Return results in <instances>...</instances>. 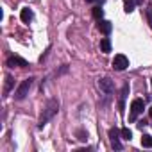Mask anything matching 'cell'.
Segmentation results:
<instances>
[{
  "mask_svg": "<svg viewBox=\"0 0 152 152\" xmlns=\"http://www.w3.org/2000/svg\"><path fill=\"white\" fill-rule=\"evenodd\" d=\"M150 116H152V107H150Z\"/></svg>",
  "mask_w": 152,
  "mask_h": 152,
  "instance_id": "19",
  "label": "cell"
},
{
  "mask_svg": "<svg viewBox=\"0 0 152 152\" xmlns=\"http://www.w3.org/2000/svg\"><path fill=\"white\" fill-rule=\"evenodd\" d=\"M141 2H143V0H136V4H141Z\"/></svg>",
  "mask_w": 152,
  "mask_h": 152,
  "instance_id": "17",
  "label": "cell"
},
{
  "mask_svg": "<svg viewBox=\"0 0 152 152\" xmlns=\"http://www.w3.org/2000/svg\"><path fill=\"white\" fill-rule=\"evenodd\" d=\"M93 16H95L97 20H102V16H104V9H100V7H93Z\"/></svg>",
  "mask_w": 152,
  "mask_h": 152,
  "instance_id": "14",
  "label": "cell"
},
{
  "mask_svg": "<svg viewBox=\"0 0 152 152\" xmlns=\"http://www.w3.org/2000/svg\"><path fill=\"white\" fill-rule=\"evenodd\" d=\"M7 66H11V68H15V66H18V68H25V66H29V63H27L23 57L11 56V57H7Z\"/></svg>",
  "mask_w": 152,
  "mask_h": 152,
  "instance_id": "6",
  "label": "cell"
},
{
  "mask_svg": "<svg viewBox=\"0 0 152 152\" xmlns=\"http://www.w3.org/2000/svg\"><path fill=\"white\" fill-rule=\"evenodd\" d=\"M31 86H32V79H25V81H22V84H20L18 90L15 91V99H16V100H23V99L29 95Z\"/></svg>",
  "mask_w": 152,
  "mask_h": 152,
  "instance_id": "2",
  "label": "cell"
},
{
  "mask_svg": "<svg viewBox=\"0 0 152 152\" xmlns=\"http://www.w3.org/2000/svg\"><path fill=\"white\" fill-rule=\"evenodd\" d=\"M99 86H100V90H102L104 93H107V95H111V93H113V90H115L113 81H111V79H107V77L100 79V81H99Z\"/></svg>",
  "mask_w": 152,
  "mask_h": 152,
  "instance_id": "7",
  "label": "cell"
},
{
  "mask_svg": "<svg viewBox=\"0 0 152 152\" xmlns=\"http://www.w3.org/2000/svg\"><path fill=\"white\" fill-rule=\"evenodd\" d=\"M100 50H102L104 54L111 52V41H109V38H102V39H100Z\"/></svg>",
  "mask_w": 152,
  "mask_h": 152,
  "instance_id": "10",
  "label": "cell"
},
{
  "mask_svg": "<svg viewBox=\"0 0 152 152\" xmlns=\"http://www.w3.org/2000/svg\"><path fill=\"white\" fill-rule=\"evenodd\" d=\"M148 18H150V25H152V9H148Z\"/></svg>",
  "mask_w": 152,
  "mask_h": 152,
  "instance_id": "16",
  "label": "cell"
},
{
  "mask_svg": "<svg viewBox=\"0 0 152 152\" xmlns=\"http://www.w3.org/2000/svg\"><path fill=\"white\" fill-rule=\"evenodd\" d=\"M13 84H15V81H13V77H11V75H6V84H4V95H7V93L11 91V88H13Z\"/></svg>",
  "mask_w": 152,
  "mask_h": 152,
  "instance_id": "11",
  "label": "cell"
},
{
  "mask_svg": "<svg viewBox=\"0 0 152 152\" xmlns=\"http://www.w3.org/2000/svg\"><path fill=\"white\" fill-rule=\"evenodd\" d=\"M32 16H34V15H32V11H31L29 7H23L22 13H20V18H22L23 23H31V22H32Z\"/></svg>",
  "mask_w": 152,
  "mask_h": 152,
  "instance_id": "8",
  "label": "cell"
},
{
  "mask_svg": "<svg viewBox=\"0 0 152 152\" xmlns=\"http://www.w3.org/2000/svg\"><path fill=\"white\" fill-rule=\"evenodd\" d=\"M99 29H100V32L102 34H109L111 32V22H107V20H99Z\"/></svg>",
  "mask_w": 152,
  "mask_h": 152,
  "instance_id": "9",
  "label": "cell"
},
{
  "mask_svg": "<svg viewBox=\"0 0 152 152\" xmlns=\"http://www.w3.org/2000/svg\"><path fill=\"white\" fill-rule=\"evenodd\" d=\"M143 107H145V104H143L141 99H134L132 100V104H131V122L136 120V116L143 111Z\"/></svg>",
  "mask_w": 152,
  "mask_h": 152,
  "instance_id": "4",
  "label": "cell"
},
{
  "mask_svg": "<svg viewBox=\"0 0 152 152\" xmlns=\"http://www.w3.org/2000/svg\"><path fill=\"white\" fill-rule=\"evenodd\" d=\"M59 111V102L56 100V99H50L48 102H47V106H45V109H43V113H41V116H39V124H38V127L39 129H43L45 125H47V122L56 115Z\"/></svg>",
  "mask_w": 152,
  "mask_h": 152,
  "instance_id": "1",
  "label": "cell"
},
{
  "mask_svg": "<svg viewBox=\"0 0 152 152\" xmlns=\"http://www.w3.org/2000/svg\"><path fill=\"white\" fill-rule=\"evenodd\" d=\"M134 4H136V0H124V11L125 13H132L134 11Z\"/></svg>",
  "mask_w": 152,
  "mask_h": 152,
  "instance_id": "12",
  "label": "cell"
},
{
  "mask_svg": "<svg viewBox=\"0 0 152 152\" xmlns=\"http://www.w3.org/2000/svg\"><path fill=\"white\" fill-rule=\"evenodd\" d=\"M150 86H152V79H150Z\"/></svg>",
  "mask_w": 152,
  "mask_h": 152,
  "instance_id": "20",
  "label": "cell"
},
{
  "mask_svg": "<svg viewBox=\"0 0 152 152\" xmlns=\"http://www.w3.org/2000/svg\"><path fill=\"white\" fill-rule=\"evenodd\" d=\"M141 145H143V147H147V148H152V136L145 134V136L141 138Z\"/></svg>",
  "mask_w": 152,
  "mask_h": 152,
  "instance_id": "13",
  "label": "cell"
},
{
  "mask_svg": "<svg viewBox=\"0 0 152 152\" xmlns=\"http://www.w3.org/2000/svg\"><path fill=\"white\" fill-rule=\"evenodd\" d=\"M120 132H122V138H124V140H131V138H132V132H131V129H127V127L122 129Z\"/></svg>",
  "mask_w": 152,
  "mask_h": 152,
  "instance_id": "15",
  "label": "cell"
},
{
  "mask_svg": "<svg viewBox=\"0 0 152 152\" xmlns=\"http://www.w3.org/2000/svg\"><path fill=\"white\" fill-rule=\"evenodd\" d=\"M86 2H95V0H86Z\"/></svg>",
  "mask_w": 152,
  "mask_h": 152,
  "instance_id": "18",
  "label": "cell"
},
{
  "mask_svg": "<svg viewBox=\"0 0 152 152\" xmlns=\"http://www.w3.org/2000/svg\"><path fill=\"white\" fill-rule=\"evenodd\" d=\"M120 131L118 129H109V140H111V147L116 150H122V143H120Z\"/></svg>",
  "mask_w": 152,
  "mask_h": 152,
  "instance_id": "5",
  "label": "cell"
},
{
  "mask_svg": "<svg viewBox=\"0 0 152 152\" xmlns=\"http://www.w3.org/2000/svg\"><path fill=\"white\" fill-rule=\"evenodd\" d=\"M127 66H129V59H127L124 54H116L115 59H113V68L118 70V72H122V70H125Z\"/></svg>",
  "mask_w": 152,
  "mask_h": 152,
  "instance_id": "3",
  "label": "cell"
}]
</instances>
